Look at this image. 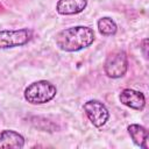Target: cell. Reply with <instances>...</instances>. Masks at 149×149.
I'll return each instance as SVG.
<instances>
[{
	"label": "cell",
	"mask_w": 149,
	"mask_h": 149,
	"mask_svg": "<svg viewBox=\"0 0 149 149\" xmlns=\"http://www.w3.org/2000/svg\"><path fill=\"white\" fill-rule=\"evenodd\" d=\"M94 40V30L87 26L69 27L58 31L55 36L56 47L65 52L81 51L91 47Z\"/></svg>",
	"instance_id": "1"
},
{
	"label": "cell",
	"mask_w": 149,
	"mask_h": 149,
	"mask_svg": "<svg viewBox=\"0 0 149 149\" xmlns=\"http://www.w3.org/2000/svg\"><path fill=\"white\" fill-rule=\"evenodd\" d=\"M57 94V87L49 80L41 79L30 83L23 91V98L31 105H44L50 102Z\"/></svg>",
	"instance_id": "2"
},
{
	"label": "cell",
	"mask_w": 149,
	"mask_h": 149,
	"mask_svg": "<svg viewBox=\"0 0 149 149\" xmlns=\"http://www.w3.org/2000/svg\"><path fill=\"white\" fill-rule=\"evenodd\" d=\"M128 56L123 50H115L107 55L104 63V72L108 78H122L128 71Z\"/></svg>",
	"instance_id": "3"
},
{
	"label": "cell",
	"mask_w": 149,
	"mask_h": 149,
	"mask_svg": "<svg viewBox=\"0 0 149 149\" xmlns=\"http://www.w3.org/2000/svg\"><path fill=\"white\" fill-rule=\"evenodd\" d=\"M33 38V30L29 28L0 30V49H12L29 43Z\"/></svg>",
	"instance_id": "4"
},
{
	"label": "cell",
	"mask_w": 149,
	"mask_h": 149,
	"mask_svg": "<svg viewBox=\"0 0 149 149\" xmlns=\"http://www.w3.org/2000/svg\"><path fill=\"white\" fill-rule=\"evenodd\" d=\"M83 109L88 121L95 128L104 127L111 116L109 111L106 107V105L98 99H90L86 102H84Z\"/></svg>",
	"instance_id": "5"
},
{
	"label": "cell",
	"mask_w": 149,
	"mask_h": 149,
	"mask_svg": "<svg viewBox=\"0 0 149 149\" xmlns=\"http://www.w3.org/2000/svg\"><path fill=\"white\" fill-rule=\"evenodd\" d=\"M119 101L134 111H143L146 107V97L141 91L134 88H123L119 93Z\"/></svg>",
	"instance_id": "6"
},
{
	"label": "cell",
	"mask_w": 149,
	"mask_h": 149,
	"mask_svg": "<svg viewBox=\"0 0 149 149\" xmlns=\"http://www.w3.org/2000/svg\"><path fill=\"white\" fill-rule=\"evenodd\" d=\"M26 144L24 136L13 129H3L0 132V148L22 149Z\"/></svg>",
	"instance_id": "7"
},
{
	"label": "cell",
	"mask_w": 149,
	"mask_h": 149,
	"mask_svg": "<svg viewBox=\"0 0 149 149\" xmlns=\"http://www.w3.org/2000/svg\"><path fill=\"white\" fill-rule=\"evenodd\" d=\"M87 7V0H58L56 12L59 15H76Z\"/></svg>",
	"instance_id": "8"
},
{
	"label": "cell",
	"mask_w": 149,
	"mask_h": 149,
	"mask_svg": "<svg viewBox=\"0 0 149 149\" xmlns=\"http://www.w3.org/2000/svg\"><path fill=\"white\" fill-rule=\"evenodd\" d=\"M127 133L135 146L142 149H148V130L146 127L139 123H130L127 126Z\"/></svg>",
	"instance_id": "9"
},
{
	"label": "cell",
	"mask_w": 149,
	"mask_h": 149,
	"mask_svg": "<svg viewBox=\"0 0 149 149\" xmlns=\"http://www.w3.org/2000/svg\"><path fill=\"white\" fill-rule=\"evenodd\" d=\"M97 28L102 36H113L118 33V24L109 16H101L97 21Z\"/></svg>",
	"instance_id": "10"
},
{
	"label": "cell",
	"mask_w": 149,
	"mask_h": 149,
	"mask_svg": "<svg viewBox=\"0 0 149 149\" xmlns=\"http://www.w3.org/2000/svg\"><path fill=\"white\" fill-rule=\"evenodd\" d=\"M140 49L144 56V58H148V38H143L140 43Z\"/></svg>",
	"instance_id": "11"
}]
</instances>
